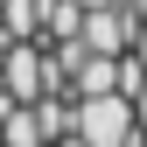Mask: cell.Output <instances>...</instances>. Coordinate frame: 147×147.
<instances>
[{"instance_id":"6","label":"cell","mask_w":147,"mask_h":147,"mask_svg":"<svg viewBox=\"0 0 147 147\" xmlns=\"http://www.w3.org/2000/svg\"><path fill=\"white\" fill-rule=\"evenodd\" d=\"M133 56H140V70H147V28H140V42H133Z\"/></svg>"},{"instance_id":"7","label":"cell","mask_w":147,"mask_h":147,"mask_svg":"<svg viewBox=\"0 0 147 147\" xmlns=\"http://www.w3.org/2000/svg\"><path fill=\"white\" fill-rule=\"evenodd\" d=\"M77 7H84V14H91V7H119V0H77Z\"/></svg>"},{"instance_id":"3","label":"cell","mask_w":147,"mask_h":147,"mask_svg":"<svg viewBox=\"0 0 147 147\" xmlns=\"http://www.w3.org/2000/svg\"><path fill=\"white\" fill-rule=\"evenodd\" d=\"M84 35V7L77 0H42V49H63Z\"/></svg>"},{"instance_id":"5","label":"cell","mask_w":147,"mask_h":147,"mask_svg":"<svg viewBox=\"0 0 147 147\" xmlns=\"http://www.w3.org/2000/svg\"><path fill=\"white\" fill-rule=\"evenodd\" d=\"M133 112H140V133H147V84H140V98H133Z\"/></svg>"},{"instance_id":"2","label":"cell","mask_w":147,"mask_h":147,"mask_svg":"<svg viewBox=\"0 0 147 147\" xmlns=\"http://www.w3.org/2000/svg\"><path fill=\"white\" fill-rule=\"evenodd\" d=\"M140 28H147V21L126 7V0H119V7H91V14H84V49H91V56H133Z\"/></svg>"},{"instance_id":"1","label":"cell","mask_w":147,"mask_h":147,"mask_svg":"<svg viewBox=\"0 0 147 147\" xmlns=\"http://www.w3.org/2000/svg\"><path fill=\"white\" fill-rule=\"evenodd\" d=\"M77 140L84 147H140V112L133 98H77Z\"/></svg>"},{"instance_id":"8","label":"cell","mask_w":147,"mask_h":147,"mask_svg":"<svg viewBox=\"0 0 147 147\" xmlns=\"http://www.w3.org/2000/svg\"><path fill=\"white\" fill-rule=\"evenodd\" d=\"M126 7H133V14H140V21H147V0H126Z\"/></svg>"},{"instance_id":"4","label":"cell","mask_w":147,"mask_h":147,"mask_svg":"<svg viewBox=\"0 0 147 147\" xmlns=\"http://www.w3.org/2000/svg\"><path fill=\"white\" fill-rule=\"evenodd\" d=\"M0 147H49L35 105H7V112H0Z\"/></svg>"},{"instance_id":"9","label":"cell","mask_w":147,"mask_h":147,"mask_svg":"<svg viewBox=\"0 0 147 147\" xmlns=\"http://www.w3.org/2000/svg\"><path fill=\"white\" fill-rule=\"evenodd\" d=\"M140 147H147V140H140Z\"/></svg>"}]
</instances>
